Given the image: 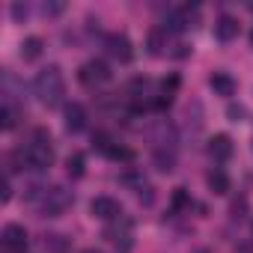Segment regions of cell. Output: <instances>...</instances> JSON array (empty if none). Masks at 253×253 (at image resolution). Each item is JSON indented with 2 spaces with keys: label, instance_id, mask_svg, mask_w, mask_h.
<instances>
[{
  "label": "cell",
  "instance_id": "3",
  "mask_svg": "<svg viewBox=\"0 0 253 253\" xmlns=\"http://www.w3.org/2000/svg\"><path fill=\"white\" fill-rule=\"evenodd\" d=\"M39 206V214L42 217H60L69 206H72V194L63 188V185H54V188H42V194L33 200Z\"/></svg>",
  "mask_w": 253,
  "mask_h": 253
},
{
  "label": "cell",
  "instance_id": "23",
  "mask_svg": "<svg viewBox=\"0 0 253 253\" xmlns=\"http://www.w3.org/2000/svg\"><path fill=\"white\" fill-rule=\"evenodd\" d=\"M137 191H140V194H137V200H140L143 206H152V203H155V188H152V185H140Z\"/></svg>",
  "mask_w": 253,
  "mask_h": 253
},
{
  "label": "cell",
  "instance_id": "17",
  "mask_svg": "<svg viewBox=\"0 0 253 253\" xmlns=\"http://www.w3.org/2000/svg\"><path fill=\"white\" fill-rule=\"evenodd\" d=\"M42 247H45L48 253H66V250H69V241H66L60 232H48V235H42Z\"/></svg>",
  "mask_w": 253,
  "mask_h": 253
},
{
  "label": "cell",
  "instance_id": "14",
  "mask_svg": "<svg viewBox=\"0 0 253 253\" xmlns=\"http://www.w3.org/2000/svg\"><path fill=\"white\" fill-rule=\"evenodd\" d=\"M152 161H155V167H158L161 173H170V170L176 167V155H173V149H164V146H158V149H155Z\"/></svg>",
  "mask_w": 253,
  "mask_h": 253
},
{
  "label": "cell",
  "instance_id": "25",
  "mask_svg": "<svg viewBox=\"0 0 253 253\" xmlns=\"http://www.w3.org/2000/svg\"><path fill=\"white\" fill-rule=\"evenodd\" d=\"M226 116H229L232 122H241V119L247 116V107H244V104H229V107H226Z\"/></svg>",
  "mask_w": 253,
  "mask_h": 253
},
{
  "label": "cell",
  "instance_id": "29",
  "mask_svg": "<svg viewBox=\"0 0 253 253\" xmlns=\"http://www.w3.org/2000/svg\"><path fill=\"white\" fill-rule=\"evenodd\" d=\"M84 253H98V250H95V247H86V250H84Z\"/></svg>",
  "mask_w": 253,
  "mask_h": 253
},
{
  "label": "cell",
  "instance_id": "18",
  "mask_svg": "<svg viewBox=\"0 0 253 253\" xmlns=\"http://www.w3.org/2000/svg\"><path fill=\"white\" fill-rule=\"evenodd\" d=\"M42 48H45V42H42L39 36H30V39H24V45H21V57H24V60H39V57H42Z\"/></svg>",
  "mask_w": 253,
  "mask_h": 253
},
{
  "label": "cell",
  "instance_id": "13",
  "mask_svg": "<svg viewBox=\"0 0 253 253\" xmlns=\"http://www.w3.org/2000/svg\"><path fill=\"white\" fill-rule=\"evenodd\" d=\"M146 48H149L152 57H161L164 48H167V30L164 27H152L149 30V39H146Z\"/></svg>",
  "mask_w": 253,
  "mask_h": 253
},
{
  "label": "cell",
  "instance_id": "11",
  "mask_svg": "<svg viewBox=\"0 0 253 253\" xmlns=\"http://www.w3.org/2000/svg\"><path fill=\"white\" fill-rule=\"evenodd\" d=\"M214 36H217L220 42H232V39L238 36V21H235L232 15H220V18L214 21Z\"/></svg>",
  "mask_w": 253,
  "mask_h": 253
},
{
  "label": "cell",
  "instance_id": "1",
  "mask_svg": "<svg viewBox=\"0 0 253 253\" xmlns=\"http://www.w3.org/2000/svg\"><path fill=\"white\" fill-rule=\"evenodd\" d=\"M33 92H36V98H39L45 107H57V104L63 101V95H66V81H63L60 66L42 69V72L36 75V81H33Z\"/></svg>",
  "mask_w": 253,
  "mask_h": 253
},
{
  "label": "cell",
  "instance_id": "22",
  "mask_svg": "<svg viewBox=\"0 0 253 253\" xmlns=\"http://www.w3.org/2000/svg\"><path fill=\"white\" fill-rule=\"evenodd\" d=\"M188 206H191L188 191H185V188H176V191H173V209H176V211H182V209H188Z\"/></svg>",
  "mask_w": 253,
  "mask_h": 253
},
{
  "label": "cell",
  "instance_id": "24",
  "mask_svg": "<svg viewBox=\"0 0 253 253\" xmlns=\"http://www.w3.org/2000/svg\"><path fill=\"white\" fill-rule=\"evenodd\" d=\"M161 89H164L161 95H170V98H173V92L179 89V78H176V75H170V78H164V81H161Z\"/></svg>",
  "mask_w": 253,
  "mask_h": 253
},
{
  "label": "cell",
  "instance_id": "7",
  "mask_svg": "<svg viewBox=\"0 0 253 253\" xmlns=\"http://www.w3.org/2000/svg\"><path fill=\"white\" fill-rule=\"evenodd\" d=\"M89 211H92V217H98V220H119V217H122V206H119L113 197H95V200L89 203Z\"/></svg>",
  "mask_w": 253,
  "mask_h": 253
},
{
  "label": "cell",
  "instance_id": "12",
  "mask_svg": "<svg viewBox=\"0 0 253 253\" xmlns=\"http://www.w3.org/2000/svg\"><path fill=\"white\" fill-rule=\"evenodd\" d=\"M209 86L214 89V95H223V98L235 95V81H232L226 72H214V75L209 78Z\"/></svg>",
  "mask_w": 253,
  "mask_h": 253
},
{
  "label": "cell",
  "instance_id": "6",
  "mask_svg": "<svg viewBox=\"0 0 253 253\" xmlns=\"http://www.w3.org/2000/svg\"><path fill=\"white\" fill-rule=\"evenodd\" d=\"M0 241H3V250L21 253L27 247V229L21 223H9V226H3V232H0Z\"/></svg>",
  "mask_w": 253,
  "mask_h": 253
},
{
  "label": "cell",
  "instance_id": "27",
  "mask_svg": "<svg viewBox=\"0 0 253 253\" xmlns=\"http://www.w3.org/2000/svg\"><path fill=\"white\" fill-rule=\"evenodd\" d=\"M63 12V3H45V15H60Z\"/></svg>",
  "mask_w": 253,
  "mask_h": 253
},
{
  "label": "cell",
  "instance_id": "15",
  "mask_svg": "<svg viewBox=\"0 0 253 253\" xmlns=\"http://www.w3.org/2000/svg\"><path fill=\"white\" fill-rule=\"evenodd\" d=\"M84 170H86V155H84V152H72V155L66 158V173H69L72 179H81Z\"/></svg>",
  "mask_w": 253,
  "mask_h": 253
},
{
  "label": "cell",
  "instance_id": "30",
  "mask_svg": "<svg viewBox=\"0 0 253 253\" xmlns=\"http://www.w3.org/2000/svg\"><path fill=\"white\" fill-rule=\"evenodd\" d=\"M197 253H209V250H197Z\"/></svg>",
  "mask_w": 253,
  "mask_h": 253
},
{
  "label": "cell",
  "instance_id": "16",
  "mask_svg": "<svg viewBox=\"0 0 253 253\" xmlns=\"http://www.w3.org/2000/svg\"><path fill=\"white\" fill-rule=\"evenodd\" d=\"M161 27H164L167 33H182V30L188 27V18H185V12H176V9H173V12L164 15V24H161Z\"/></svg>",
  "mask_w": 253,
  "mask_h": 253
},
{
  "label": "cell",
  "instance_id": "19",
  "mask_svg": "<svg viewBox=\"0 0 253 253\" xmlns=\"http://www.w3.org/2000/svg\"><path fill=\"white\" fill-rule=\"evenodd\" d=\"M209 188H211L214 194H229V176H226L223 170H211V173H209Z\"/></svg>",
  "mask_w": 253,
  "mask_h": 253
},
{
  "label": "cell",
  "instance_id": "31",
  "mask_svg": "<svg viewBox=\"0 0 253 253\" xmlns=\"http://www.w3.org/2000/svg\"><path fill=\"white\" fill-rule=\"evenodd\" d=\"M250 42H253V33H250Z\"/></svg>",
  "mask_w": 253,
  "mask_h": 253
},
{
  "label": "cell",
  "instance_id": "20",
  "mask_svg": "<svg viewBox=\"0 0 253 253\" xmlns=\"http://www.w3.org/2000/svg\"><path fill=\"white\" fill-rule=\"evenodd\" d=\"M107 158H113V161H134V152L128 146H116L113 143V149L107 152Z\"/></svg>",
  "mask_w": 253,
  "mask_h": 253
},
{
  "label": "cell",
  "instance_id": "2",
  "mask_svg": "<svg viewBox=\"0 0 253 253\" xmlns=\"http://www.w3.org/2000/svg\"><path fill=\"white\" fill-rule=\"evenodd\" d=\"M27 155V170H48L54 164V146H51V134L45 128L33 131V143L24 149Z\"/></svg>",
  "mask_w": 253,
  "mask_h": 253
},
{
  "label": "cell",
  "instance_id": "21",
  "mask_svg": "<svg viewBox=\"0 0 253 253\" xmlns=\"http://www.w3.org/2000/svg\"><path fill=\"white\" fill-rule=\"evenodd\" d=\"M0 119H3V128L12 131V128H15V119H18L15 107H12V104H3V113H0Z\"/></svg>",
  "mask_w": 253,
  "mask_h": 253
},
{
  "label": "cell",
  "instance_id": "26",
  "mask_svg": "<svg viewBox=\"0 0 253 253\" xmlns=\"http://www.w3.org/2000/svg\"><path fill=\"white\" fill-rule=\"evenodd\" d=\"M27 15H30V6L27 3H12V18L15 21H24Z\"/></svg>",
  "mask_w": 253,
  "mask_h": 253
},
{
  "label": "cell",
  "instance_id": "10",
  "mask_svg": "<svg viewBox=\"0 0 253 253\" xmlns=\"http://www.w3.org/2000/svg\"><path fill=\"white\" fill-rule=\"evenodd\" d=\"M104 238H107V241H113V244H119V241L128 244V238H131V220H128V217L113 220V223L104 229Z\"/></svg>",
  "mask_w": 253,
  "mask_h": 253
},
{
  "label": "cell",
  "instance_id": "4",
  "mask_svg": "<svg viewBox=\"0 0 253 253\" xmlns=\"http://www.w3.org/2000/svg\"><path fill=\"white\" fill-rule=\"evenodd\" d=\"M110 66L104 63V60H89V63H84L81 66V72H78V78H81V84L84 86H101V84H107L110 81Z\"/></svg>",
  "mask_w": 253,
  "mask_h": 253
},
{
  "label": "cell",
  "instance_id": "8",
  "mask_svg": "<svg viewBox=\"0 0 253 253\" xmlns=\"http://www.w3.org/2000/svg\"><path fill=\"white\" fill-rule=\"evenodd\" d=\"M84 128H86V107L78 104V101L66 104V131H69V134H78V131H84Z\"/></svg>",
  "mask_w": 253,
  "mask_h": 253
},
{
  "label": "cell",
  "instance_id": "5",
  "mask_svg": "<svg viewBox=\"0 0 253 253\" xmlns=\"http://www.w3.org/2000/svg\"><path fill=\"white\" fill-rule=\"evenodd\" d=\"M104 48H107V54H110L113 60H119V63H131V57H134L131 39L125 36V33H110V36H104Z\"/></svg>",
  "mask_w": 253,
  "mask_h": 253
},
{
  "label": "cell",
  "instance_id": "28",
  "mask_svg": "<svg viewBox=\"0 0 253 253\" xmlns=\"http://www.w3.org/2000/svg\"><path fill=\"white\" fill-rule=\"evenodd\" d=\"M0 200H3V203H9V200H12V185H9V179L3 182V197H0Z\"/></svg>",
  "mask_w": 253,
  "mask_h": 253
},
{
  "label": "cell",
  "instance_id": "9",
  "mask_svg": "<svg viewBox=\"0 0 253 253\" xmlns=\"http://www.w3.org/2000/svg\"><path fill=\"white\" fill-rule=\"evenodd\" d=\"M209 155L214 161H229L232 158V137L229 134H214L209 140Z\"/></svg>",
  "mask_w": 253,
  "mask_h": 253
}]
</instances>
